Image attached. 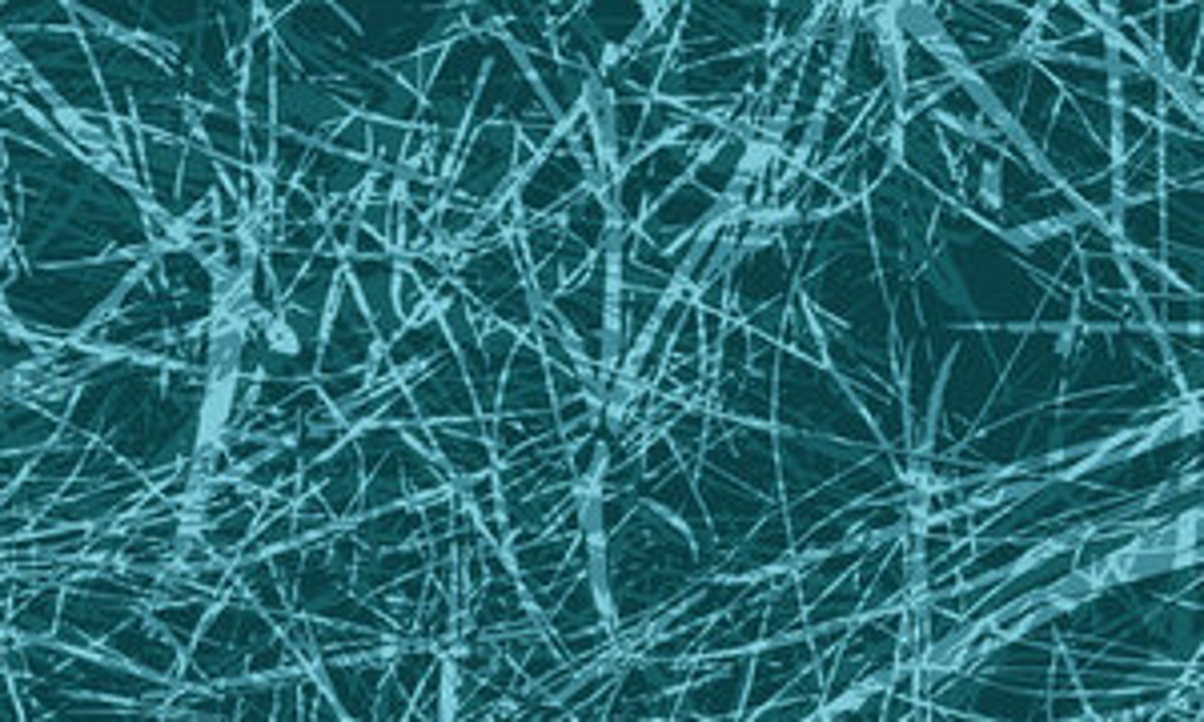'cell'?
<instances>
[{
	"label": "cell",
	"instance_id": "cell-1",
	"mask_svg": "<svg viewBox=\"0 0 1204 722\" xmlns=\"http://www.w3.org/2000/svg\"><path fill=\"white\" fill-rule=\"evenodd\" d=\"M1084 261V293H1128L1121 257H1080Z\"/></svg>",
	"mask_w": 1204,
	"mask_h": 722
},
{
	"label": "cell",
	"instance_id": "cell-2",
	"mask_svg": "<svg viewBox=\"0 0 1204 722\" xmlns=\"http://www.w3.org/2000/svg\"><path fill=\"white\" fill-rule=\"evenodd\" d=\"M1072 314H1076V293H1065V290H1056V285H1048L1044 290V302L1036 305V326L1044 329V334H1060V329L1072 326Z\"/></svg>",
	"mask_w": 1204,
	"mask_h": 722
}]
</instances>
